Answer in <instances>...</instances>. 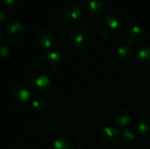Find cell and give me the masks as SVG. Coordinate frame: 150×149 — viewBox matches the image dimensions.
<instances>
[{"label": "cell", "instance_id": "obj_22", "mask_svg": "<svg viewBox=\"0 0 150 149\" xmlns=\"http://www.w3.org/2000/svg\"><path fill=\"white\" fill-rule=\"evenodd\" d=\"M88 145L87 139H86L84 136H80L78 137V139L76 140V146L78 149H85Z\"/></svg>", "mask_w": 150, "mask_h": 149}, {"label": "cell", "instance_id": "obj_19", "mask_svg": "<svg viewBox=\"0 0 150 149\" xmlns=\"http://www.w3.org/2000/svg\"><path fill=\"white\" fill-rule=\"evenodd\" d=\"M4 4L7 6L8 8H12V9H21L24 7L25 2L20 1V0H5Z\"/></svg>", "mask_w": 150, "mask_h": 149}, {"label": "cell", "instance_id": "obj_7", "mask_svg": "<svg viewBox=\"0 0 150 149\" xmlns=\"http://www.w3.org/2000/svg\"><path fill=\"white\" fill-rule=\"evenodd\" d=\"M4 38L10 44H18L25 38V27L18 20H10L4 28Z\"/></svg>", "mask_w": 150, "mask_h": 149}, {"label": "cell", "instance_id": "obj_21", "mask_svg": "<svg viewBox=\"0 0 150 149\" xmlns=\"http://www.w3.org/2000/svg\"><path fill=\"white\" fill-rule=\"evenodd\" d=\"M10 18L9 10L5 7H0V23H6Z\"/></svg>", "mask_w": 150, "mask_h": 149}, {"label": "cell", "instance_id": "obj_8", "mask_svg": "<svg viewBox=\"0 0 150 149\" xmlns=\"http://www.w3.org/2000/svg\"><path fill=\"white\" fill-rule=\"evenodd\" d=\"M29 85H30V89L33 90V92H35L36 94L45 95L51 88V81L49 77L44 73L37 72L32 74L29 80Z\"/></svg>", "mask_w": 150, "mask_h": 149}, {"label": "cell", "instance_id": "obj_17", "mask_svg": "<svg viewBox=\"0 0 150 149\" xmlns=\"http://www.w3.org/2000/svg\"><path fill=\"white\" fill-rule=\"evenodd\" d=\"M138 131L144 137L150 138V117H144L139 121Z\"/></svg>", "mask_w": 150, "mask_h": 149}, {"label": "cell", "instance_id": "obj_15", "mask_svg": "<svg viewBox=\"0 0 150 149\" xmlns=\"http://www.w3.org/2000/svg\"><path fill=\"white\" fill-rule=\"evenodd\" d=\"M52 149H75V143L67 137H57L51 145Z\"/></svg>", "mask_w": 150, "mask_h": 149}, {"label": "cell", "instance_id": "obj_13", "mask_svg": "<svg viewBox=\"0 0 150 149\" xmlns=\"http://www.w3.org/2000/svg\"><path fill=\"white\" fill-rule=\"evenodd\" d=\"M137 62L142 66H150V47L149 46H141L135 51L134 55Z\"/></svg>", "mask_w": 150, "mask_h": 149}, {"label": "cell", "instance_id": "obj_4", "mask_svg": "<svg viewBox=\"0 0 150 149\" xmlns=\"http://www.w3.org/2000/svg\"><path fill=\"white\" fill-rule=\"evenodd\" d=\"M83 6L80 1H69L62 6L57 16V22L60 26L65 27L73 22L79 20L82 16Z\"/></svg>", "mask_w": 150, "mask_h": 149}, {"label": "cell", "instance_id": "obj_10", "mask_svg": "<svg viewBox=\"0 0 150 149\" xmlns=\"http://www.w3.org/2000/svg\"><path fill=\"white\" fill-rule=\"evenodd\" d=\"M34 40L36 45L43 50H50L55 45V37L48 30L38 31L34 37Z\"/></svg>", "mask_w": 150, "mask_h": 149}, {"label": "cell", "instance_id": "obj_14", "mask_svg": "<svg viewBox=\"0 0 150 149\" xmlns=\"http://www.w3.org/2000/svg\"><path fill=\"white\" fill-rule=\"evenodd\" d=\"M117 58L122 62H129L135 55V52L133 49L128 45H122L117 50Z\"/></svg>", "mask_w": 150, "mask_h": 149}, {"label": "cell", "instance_id": "obj_9", "mask_svg": "<svg viewBox=\"0 0 150 149\" xmlns=\"http://www.w3.org/2000/svg\"><path fill=\"white\" fill-rule=\"evenodd\" d=\"M8 94H9L10 99L18 104L28 103L29 101H31L32 98L31 89L22 83H16L12 85L10 87Z\"/></svg>", "mask_w": 150, "mask_h": 149}, {"label": "cell", "instance_id": "obj_5", "mask_svg": "<svg viewBox=\"0 0 150 149\" xmlns=\"http://www.w3.org/2000/svg\"><path fill=\"white\" fill-rule=\"evenodd\" d=\"M97 139L104 148H112L120 143L122 138V131L113 126H105L98 132Z\"/></svg>", "mask_w": 150, "mask_h": 149}, {"label": "cell", "instance_id": "obj_18", "mask_svg": "<svg viewBox=\"0 0 150 149\" xmlns=\"http://www.w3.org/2000/svg\"><path fill=\"white\" fill-rule=\"evenodd\" d=\"M138 137V131L133 128H126L124 131H122V138L128 142H133Z\"/></svg>", "mask_w": 150, "mask_h": 149}, {"label": "cell", "instance_id": "obj_23", "mask_svg": "<svg viewBox=\"0 0 150 149\" xmlns=\"http://www.w3.org/2000/svg\"><path fill=\"white\" fill-rule=\"evenodd\" d=\"M2 36V30H1V27H0V38Z\"/></svg>", "mask_w": 150, "mask_h": 149}, {"label": "cell", "instance_id": "obj_20", "mask_svg": "<svg viewBox=\"0 0 150 149\" xmlns=\"http://www.w3.org/2000/svg\"><path fill=\"white\" fill-rule=\"evenodd\" d=\"M9 48L6 44L0 43V60H5L9 57Z\"/></svg>", "mask_w": 150, "mask_h": 149}, {"label": "cell", "instance_id": "obj_1", "mask_svg": "<svg viewBox=\"0 0 150 149\" xmlns=\"http://www.w3.org/2000/svg\"><path fill=\"white\" fill-rule=\"evenodd\" d=\"M69 39L75 48L84 50L91 41L90 29L85 23H75L69 29Z\"/></svg>", "mask_w": 150, "mask_h": 149}, {"label": "cell", "instance_id": "obj_6", "mask_svg": "<svg viewBox=\"0 0 150 149\" xmlns=\"http://www.w3.org/2000/svg\"><path fill=\"white\" fill-rule=\"evenodd\" d=\"M62 59L58 52L49 51L43 54L39 59V66L42 72L47 75H53L60 68Z\"/></svg>", "mask_w": 150, "mask_h": 149}, {"label": "cell", "instance_id": "obj_2", "mask_svg": "<svg viewBox=\"0 0 150 149\" xmlns=\"http://www.w3.org/2000/svg\"><path fill=\"white\" fill-rule=\"evenodd\" d=\"M120 23L111 14H103L97 18L96 30L99 36L104 39H113L120 33Z\"/></svg>", "mask_w": 150, "mask_h": 149}, {"label": "cell", "instance_id": "obj_12", "mask_svg": "<svg viewBox=\"0 0 150 149\" xmlns=\"http://www.w3.org/2000/svg\"><path fill=\"white\" fill-rule=\"evenodd\" d=\"M82 6L85 8L90 14L92 16H99L101 12L104 10L105 4L101 0H89V1H84L82 2Z\"/></svg>", "mask_w": 150, "mask_h": 149}, {"label": "cell", "instance_id": "obj_3", "mask_svg": "<svg viewBox=\"0 0 150 149\" xmlns=\"http://www.w3.org/2000/svg\"><path fill=\"white\" fill-rule=\"evenodd\" d=\"M120 34L122 39L128 46H138L144 40V31L138 24L127 22L120 26Z\"/></svg>", "mask_w": 150, "mask_h": 149}, {"label": "cell", "instance_id": "obj_11", "mask_svg": "<svg viewBox=\"0 0 150 149\" xmlns=\"http://www.w3.org/2000/svg\"><path fill=\"white\" fill-rule=\"evenodd\" d=\"M111 119L117 127L125 128L132 121V114L127 108L119 107L113 112Z\"/></svg>", "mask_w": 150, "mask_h": 149}, {"label": "cell", "instance_id": "obj_16", "mask_svg": "<svg viewBox=\"0 0 150 149\" xmlns=\"http://www.w3.org/2000/svg\"><path fill=\"white\" fill-rule=\"evenodd\" d=\"M31 106L38 112H43L48 108V101L43 97H36L32 99Z\"/></svg>", "mask_w": 150, "mask_h": 149}]
</instances>
